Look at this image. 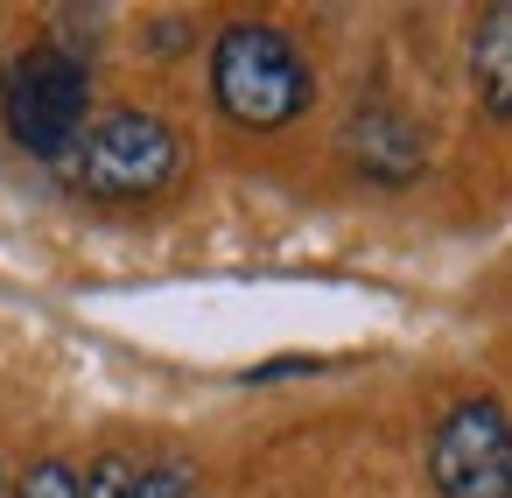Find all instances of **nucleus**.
I'll return each instance as SVG.
<instances>
[{
  "mask_svg": "<svg viewBox=\"0 0 512 498\" xmlns=\"http://www.w3.org/2000/svg\"><path fill=\"white\" fill-rule=\"evenodd\" d=\"M428 484L435 498H512V414L491 393L442 407L428 428Z\"/></svg>",
  "mask_w": 512,
  "mask_h": 498,
  "instance_id": "obj_4",
  "label": "nucleus"
},
{
  "mask_svg": "<svg viewBox=\"0 0 512 498\" xmlns=\"http://www.w3.org/2000/svg\"><path fill=\"white\" fill-rule=\"evenodd\" d=\"M127 498H197V477H190V463H176V456H155V463H134V477H127Z\"/></svg>",
  "mask_w": 512,
  "mask_h": 498,
  "instance_id": "obj_7",
  "label": "nucleus"
},
{
  "mask_svg": "<svg viewBox=\"0 0 512 498\" xmlns=\"http://www.w3.org/2000/svg\"><path fill=\"white\" fill-rule=\"evenodd\" d=\"M64 169H71V183H78L85 197L134 204V197H155V190L176 183L183 141H176V127H169L162 113L113 106V113H99V120L78 134V148L64 155Z\"/></svg>",
  "mask_w": 512,
  "mask_h": 498,
  "instance_id": "obj_3",
  "label": "nucleus"
},
{
  "mask_svg": "<svg viewBox=\"0 0 512 498\" xmlns=\"http://www.w3.org/2000/svg\"><path fill=\"white\" fill-rule=\"evenodd\" d=\"M15 498H85V477H78V463H64V456H36L29 470H22V491Z\"/></svg>",
  "mask_w": 512,
  "mask_h": 498,
  "instance_id": "obj_8",
  "label": "nucleus"
},
{
  "mask_svg": "<svg viewBox=\"0 0 512 498\" xmlns=\"http://www.w3.org/2000/svg\"><path fill=\"white\" fill-rule=\"evenodd\" d=\"M0 113H8V141L36 162H64L78 134L92 127V71L64 43H36L0 71Z\"/></svg>",
  "mask_w": 512,
  "mask_h": 498,
  "instance_id": "obj_2",
  "label": "nucleus"
},
{
  "mask_svg": "<svg viewBox=\"0 0 512 498\" xmlns=\"http://www.w3.org/2000/svg\"><path fill=\"white\" fill-rule=\"evenodd\" d=\"M211 99L232 127L246 134H281L309 113L316 99V78H309V57L267 29V22H232L218 43H211Z\"/></svg>",
  "mask_w": 512,
  "mask_h": 498,
  "instance_id": "obj_1",
  "label": "nucleus"
},
{
  "mask_svg": "<svg viewBox=\"0 0 512 498\" xmlns=\"http://www.w3.org/2000/svg\"><path fill=\"white\" fill-rule=\"evenodd\" d=\"M470 85L484 99L491 120H512V0L477 15V36H470Z\"/></svg>",
  "mask_w": 512,
  "mask_h": 498,
  "instance_id": "obj_6",
  "label": "nucleus"
},
{
  "mask_svg": "<svg viewBox=\"0 0 512 498\" xmlns=\"http://www.w3.org/2000/svg\"><path fill=\"white\" fill-rule=\"evenodd\" d=\"M344 155H351V169L365 183H386V190H400V183L421 176V134L393 106H358L351 127H344Z\"/></svg>",
  "mask_w": 512,
  "mask_h": 498,
  "instance_id": "obj_5",
  "label": "nucleus"
}]
</instances>
